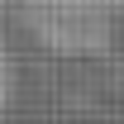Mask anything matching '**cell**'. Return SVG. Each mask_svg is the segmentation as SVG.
<instances>
[{
	"label": "cell",
	"mask_w": 124,
	"mask_h": 124,
	"mask_svg": "<svg viewBox=\"0 0 124 124\" xmlns=\"http://www.w3.org/2000/svg\"><path fill=\"white\" fill-rule=\"evenodd\" d=\"M100 5H105V10H110L115 19H124V0H100Z\"/></svg>",
	"instance_id": "3957f363"
},
{
	"label": "cell",
	"mask_w": 124,
	"mask_h": 124,
	"mask_svg": "<svg viewBox=\"0 0 124 124\" xmlns=\"http://www.w3.org/2000/svg\"><path fill=\"white\" fill-rule=\"evenodd\" d=\"M19 19L57 57H95L115 38V15L100 0H19Z\"/></svg>",
	"instance_id": "6da1fadb"
},
{
	"label": "cell",
	"mask_w": 124,
	"mask_h": 124,
	"mask_svg": "<svg viewBox=\"0 0 124 124\" xmlns=\"http://www.w3.org/2000/svg\"><path fill=\"white\" fill-rule=\"evenodd\" d=\"M15 91H19V62H15V53L5 48V38H0V105H10Z\"/></svg>",
	"instance_id": "7a4b0ae2"
}]
</instances>
